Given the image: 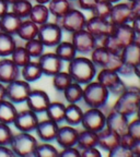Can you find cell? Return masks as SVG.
<instances>
[{
    "instance_id": "48",
    "label": "cell",
    "mask_w": 140,
    "mask_h": 157,
    "mask_svg": "<svg viewBox=\"0 0 140 157\" xmlns=\"http://www.w3.org/2000/svg\"><path fill=\"white\" fill-rule=\"evenodd\" d=\"M81 157H101V152L96 147H88L80 152Z\"/></svg>"
},
{
    "instance_id": "29",
    "label": "cell",
    "mask_w": 140,
    "mask_h": 157,
    "mask_svg": "<svg viewBox=\"0 0 140 157\" xmlns=\"http://www.w3.org/2000/svg\"><path fill=\"white\" fill-rule=\"evenodd\" d=\"M64 97L68 104H77L80 101H82L83 96V87L81 84L77 82H71L64 91Z\"/></svg>"
},
{
    "instance_id": "10",
    "label": "cell",
    "mask_w": 140,
    "mask_h": 157,
    "mask_svg": "<svg viewBox=\"0 0 140 157\" xmlns=\"http://www.w3.org/2000/svg\"><path fill=\"white\" fill-rule=\"evenodd\" d=\"M71 43L76 48L77 52L82 55L91 54L92 50L98 46V39L86 29L72 33Z\"/></svg>"
},
{
    "instance_id": "12",
    "label": "cell",
    "mask_w": 140,
    "mask_h": 157,
    "mask_svg": "<svg viewBox=\"0 0 140 157\" xmlns=\"http://www.w3.org/2000/svg\"><path fill=\"white\" fill-rule=\"evenodd\" d=\"M38 117L37 113L32 111L31 109H24V110L18 111V115L13 121V125L19 132H32L35 131L36 125L38 123Z\"/></svg>"
},
{
    "instance_id": "36",
    "label": "cell",
    "mask_w": 140,
    "mask_h": 157,
    "mask_svg": "<svg viewBox=\"0 0 140 157\" xmlns=\"http://www.w3.org/2000/svg\"><path fill=\"white\" fill-rule=\"evenodd\" d=\"M113 3L107 0H98V3L92 8V17H100V19H108L111 14Z\"/></svg>"
},
{
    "instance_id": "24",
    "label": "cell",
    "mask_w": 140,
    "mask_h": 157,
    "mask_svg": "<svg viewBox=\"0 0 140 157\" xmlns=\"http://www.w3.org/2000/svg\"><path fill=\"white\" fill-rule=\"evenodd\" d=\"M18 115V110L14 104L9 99H3L0 101V122L11 124Z\"/></svg>"
},
{
    "instance_id": "41",
    "label": "cell",
    "mask_w": 140,
    "mask_h": 157,
    "mask_svg": "<svg viewBox=\"0 0 140 157\" xmlns=\"http://www.w3.org/2000/svg\"><path fill=\"white\" fill-rule=\"evenodd\" d=\"M26 52H29V55L31 56V58H38L39 56H42L44 54V45L42 44V42L38 38H33L26 40L24 45Z\"/></svg>"
},
{
    "instance_id": "21",
    "label": "cell",
    "mask_w": 140,
    "mask_h": 157,
    "mask_svg": "<svg viewBox=\"0 0 140 157\" xmlns=\"http://www.w3.org/2000/svg\"><path fill=\"white\" fill-rule=\"evenodd\" d=\"M119 140L121 135H118L107 128H104L103 130L98 132V146L106 152H110L114 147L119 145Z\"/></svg>"
},
{
    "instance_id": "8",
    "label": "cell",
    "mask_w": 140,
    "mask_h": 157,
    "mask_svg": "<svg viewBox=\"0 0 140 157\" xmlns=\"http://www.w3.org/2000/svg\"><path fill=\"white\" fill-rule=\"evenodd\" d=\"M31 91L32 88L29 82L18 78L6 84V98L13 104H22L25 103Z\"/></svg>"
},
{
    "instance_id": "16",
    "label": "cell",
    "mask_w": 140,
    "mask_h": 157,
    "mask_svg": "<svg viewBox=\"0 0 140 157\" xmlns=\"http://www.w3.org/2000/svg\"><path fill=\"white\" fill-rule=\"evenodd\" d=\"M111 36L113 37L116 44L121 47L122 50L125 46H127L128 44H130L137 39V35L134 32L133 27L129 23L114 26Z\"/></svg>"
},
{
    "instance_id": "35",
    "label": "cell",
    "mask_w": 140,
    "mask_h": 157,
    "mask_svg": "<svg viewBox=\"0 0 140 157\" xmlns=\"http://www.w3.org/2000/svg\"><path fill=\"white\" fill-rule=\"evenodd\" d=\"M15 47H17V42L13 35L0 32V57L11 56Z\"/></svg>"
},
{
    "instance_id": "64",
    "label": "cell",
    "mask_w": 140,
    "mask_h": 157,
    "mask_svg": "<svg viewBox=\"0 0 140 157\" xmlns=\"http://www.w3.org/2000/svg\"><path fill=\"white\" fill-rule=\"evenodd\" d=\"M70 1H74V0H70Z\"/></svg>"
},
{
    "instance_id": "28",
    "label": "cell",
    "mask_w": 140,
    "mask_h": 157,
    "mask_svg": "<svg viewBox=\"0 0 140 157\" xmlns=\"http://www.w3.org/2000/svg\"><path fill=\"white\" fill-rule=\"evenodd\" d=\"M21 70V74L24 81L32 83V82H36L37 80L42 78L43 72L42 69L39 67L38 62H33L30 61L27 64H25L24 67H22Z\"/></svg>"
},
{
    "instance_id": "56",
    "label": "cell",
    "mask_w": 140,
    "mask_h": 157,
    "mask_svg": "<svg viewBox=\"0 0 140 157\" xmlns=\"http://www.w3.org/2000/svg\"><path fill=\"white\" fill-rule=\"evenodd\" d=\"M36 3H39V5H48V2L50 0H35Z\"/></svg>"
},
{
    "instance_id": "25",
    "label": "cell",
    "mask_w": 140,
    "mask_h": 157,
    "mask_svg": "<svg viewBox=\"0 0 140 157\" xmlns=\"http://www.w3.org/2000/svg\"><path fill=\"white\" fill-rule=\"evenodd\" d=\"M38 25L35 24L31 20H24L22 21L21 25H20L19 29H18L17 35L23 40H30V39L36 38L37 34H38Z\"/></svg>"
},
{
    "instance_id": "62",
    "label": "cell",
    "mask_w": 140,
    "mask_h": 157,
    "mask_svg": "<svg viewBox=\"0 0 140 157\" xmlns=\"http://www.w3.org/2000/svg\"><path fill=\"white\" fill-rule=\"evenodd\" d=\"M128 2H131V1H134V0H127Z\"/></svg>"
},
{
    "instance_id": "53",
    "label": "cell",
    "mask_w": 140,
    "mask_h": 157,
    "mask_svg": "<svg viewBox=\"0 0 140 157\" xmlns=\"http://www.w3.org/2000/svg\"><path fill=\"white\" fill-rule=\"evenodd\" d=\"M9 11V3L6 0H0V19Z\"/></svg>"
},
{
    "instance_id": "44",
    "label": "cell",
    "mask_w": 140,
    "mask_h": 157,
    "mask_svg": "<svg viewBox=\"0 0 140 157\" xmlns=\"http://www.w3.org/2000/svg\"><path fill=\"white\" fill-rule=\"evenodd\" d=\"M128 133L135 139V140H140V119L137 118L134 121L129 122L128 124Z\"/></svg>"
},
{
    "instance_id": "5",
    "label": "cell",
    "mask_w": 140,
    "mask_h": 157,
    "mask_svg": "<svg viewBox=\"0 0 140 157\" xmlns=\"http://www.w3.org/2000/svg\"><path fill=\"white\" fill-rule=\"evenodd\" d=\"M102 85L108 90L110 94L119 96L128 88L126 83L121 78V75L116 71H112L108 69H101L98 73V80Z\"/></svg>"
},
{
    "instance_id": "13",
    "label": "cell",
    "mask_w": 140,
    "mask_h": 157,
    "mask_svg": "<svg viewBox=\"0 0 140 157\" xmlns=\"http://www.w3.org/2000/svg\"><path fill=\"white\" fill-rule=\"evenodd\" d=\"M37 59H38L37 62H38L39 67L42 69V72L44 75L53 76L62 70L64 61L55 52L43 54Z\"/></svg>"
},
{
    "instance_id": "32",
    "label": "cell",
    "mask_w": 140,
    "mask_h": 157,
    "mask_svg": "<svg viewBox=\"0 0 140 157\" xmlns=\"http://www.w3.org/2000/svg\"><path fill=\"white\" fill-rule=\"evenodd\" d=\"M72 9L70 0H50L48 2L49 13L56 19L64 17L69 10Z\"/></svg>"
},
{
    "instance_id": "15",
    "label": "cell",
    "mask_w": 140,
    "mask_h": 157,
    "mask_svg": "<svg viewBox=\"0 0 140 157\" xmlns=\"http://www.w3.org/2000/svg\"><path fill=\"white\" fill-rule=\"evenodd\" d=\"M133 17L134 14L131 11L130 5L127 2H118L116 5H113L108 20L114 26H116V25L130 23Z\"/></svg>"
},
{
    "instance_id": "9",
    "label": "cell",
    "mask_w": 140,
    "mask_h": 157,
    "mask_svg": "<svg viewBox=\"0 0 140 157\" xmlns=\"http://www.w3.org/2000/svg\"><path fill=\"white\" fill-rule=\"evenodd\" d=\"M106 116L101 110V108H89L84 111L82 116L81 123L83 129L93 131V132H100L105 128Z\"/></svg>"
},
{
    "instance_id": "55",
    "label": "cell",
    "mask_w": 140,
    "mask_h": 157,
    "mask_svg": "<svg viewBox=\"0 0 140 157\" xmlns=\"http://www.w3.org/2000/svg\"><path fill=\"white\" fill-rule=\"evenodd\" d=\"M6 99V84L0 82V101Z\"/></svg>"
},
{
    "instance_id": "3",
    "label": "cell",
    "mask_w": 140,
    "mask_h": 157,
    "mask_svg": "<svg viewBox=\"0 0 140 157\" xmlns=\"http://www.w3.org/2000/svg\"><path fill=\"white\" fill-rule=\"evenodd\" d=\"M37 144V140L30 132H19L13 134L9 147L12 150L15 156L29 157L34 156Z\"/></svg>"
},
{
    "instance_id": "49",
    "label": "cell",
    "mask_w": 140,
    "mask_h": 157,
    "mask_svg": "<svg viewBox=\"0 0 140 157\" xmlns=\"http://www.w3.org/2000/svg\"><path fill=\"white\" fill-rule=\"evenodd\" d=\"M98 0H77L79 8L83 10H92V8L98 3Z\"/></svg>"
},
{
    "instance_id": "30",
    "label": "cell",
    "mask_w": 140,
    "mask_h": 157,
    "mask_svg": "<svg viewBox=\"0 0 140 157\" xmlns=\"http://www.w3.org/2000/svg\"><path fill=\"white\" fill-rule=\"evenodd\" d=\"M111 56L112 52H110L103 46H96L91 52V60L96 68L105 69L111 59Z\"/></svg>"
},
{
    "instance_id": "42",
    "label": "cell",
    "mask_w": 140,
    "mask_h": 157,
    "mask_svg": "<svg viewBox=\"0 0 140 157\" xmlns=\"http://www.w3.org/2000/svg\"><path fill=\"white\" fill-rule=\"evenodd\" d=\"M12 136L13 132L10 124L0 122V145H9Z\"/></svg>"
},
{
    "instance_id": "1",
    "label": "cell",
    "mask_w": 140,
    "mask_h": 157,
    "mask_svg": "<svg viewBox=\"0 0 140 157\" xmlns=\"http://www.w3.org/2000/svg\"><path fill=\"white\" fill-rule=\"evenodd\" d=\"M72 81L86 85L89 82L93 81L96 75V67L92 62L91 59L86 57H74L71 61L68 62L67 70Z\"/></svg>"
},
{
    "instance_id": "47",
    "label": "cell",
    "mask_w": 140,
    "mask_h": 157,
    "mask_svg": "<svg viewBox=\"0 0 140 157\" xmlns=\"http://www.w3.org/2000/svg\"><path fill=\"white\" fill-rule=\"evenodd\" d=\"M135 67L130 66V64L124 63L122 64V67L119 68V70L117 71V73L119 74L121 76H131L135 75V70H134Z\"/></svg>"
},
{
    "instance_id": "52",
    "label": "cell",
    "mask_w": 140,
    "mask_h": 157,
    "mask_svg": "<svg viewBox=\"0 0 140 157\" xmlns=\"http://www.w3.org/2000/svg\"><path fill=\"white\" fill-rule=\"evenodd\" d=\"M129 5H130L134 17L140 15V0H134V1L129 2Z\"/></svg>"
},
{
    "instance_id": "40",
    "label": "cell",
    "mask_w": 140,
    "mask_h": 157,
    "mask_svg": "<svg viewBox=\"0 0 140 157\" xmlns=\"http://www.w3.org/2000/svg\"><path fill=\"white\" fill-rule=\"evenodd\" d=\"M35 157H57L59 156V152L54 145L49 142H43L42 144H37L34 152Z\"/></svg>"
},
{
    "instance_id": "59",
    "label": "cell",
    "mask_w": 140,
    "mask_h": 157,
    "mask_svg": "<svg viewBox=\"0 0 140 157\" xmlns=\"http://www.w3.org/2000/svg\"><path fill=\"white\" fill-rule=\"evenodd\" d=\"M6 1H7V2L9 3V5H12V3H13V2H15L17 0H6Z\"/></svg>"
},
{
    "instance_id": "43",
    "label": "cell",
    "mask_w": 140,
    "mask_h": 157,
    "mask_svg": "<svg viewBox=\"0 0 140 157\" xmlns=\"http://www.w3.org/2000/svg\"><path fill=\"white\" fill-rule=\"evenodd\" d=\"M108 156L111 157H134L133 152L130 148H127L125 146H122L121 144L114 147L113 150L108 152Z\"/></svg>"
},
{
    "instance_id": "58",
    "label": "cell",
    "mask_w": 140,
    "mask_h": 157,
    "mask_svg": "<svg viewBox=\"0 0 140 157\" xmlns=\"http://www.w3.org/2000/svg\"><path fill=\"white\" fill-rule=\"evenodd\" d=\"M107 1H110V2H112L114 5V3H117V2H119L121 0H107Z\"/></svg>"
},
{
    "instance_id": "18",
    "label": "cell",
    "mask_w": 140,
    "mask_h": 157,
    "mask_svg": "<svg viewBox=\"0 0 140 157\" xmlns=\"http://www.w3.org/2000/svg\"><path fill=\"white\" fill-rule=\"evenodd\" d=\"M21 75L20 68L7 57H2L0 59V82L3 84H8L10 82L18 80Z\"/></svg>"
},
{
    "instance_id": "46",
    "label": "cell",
    "mask_w": 140,
    "mask_h": 157,
    "mask_svg": "<svg viewBox=\"0 0 140 157\" xmlns=\"http://www.w3.org/2000/svg\"><path fill=\"white\" fill-rule=\"evenodd\" d=\"M135 142H136V140L128 132L125 133V134H123V135H121L119 144H121L122 146H125V147H127V148H130L131 150V147L134 146Z\"/></svg>"
},
{
    "instance_id": "37",
    "label": "cell",
    "mask_w": 140,
    "mask_h": 157,
    "mask_svg": "<svg viewBox=\"0 0 140 157\" xmlns=\"http://www.w3.org/2000/svg\"><path fill=\"white\" fill-rule=\"evenodd\" d=\"M31 56L29 55V52H26L24 46H17L13 50V52L11 54V60L19 67L20 69L24 67L25 64H27L31 61Z\"/></svg>"
},
{
    "instance_id": "45",
    "label": "cell",
    "mask_w": 140,
    "mask_h": 157,
    "mask_svg": "<svg viewBox=\"0 0 140 157\" xmlns=\"http://www.w3.org/2000/svg\"><path fill=\"white\" fill-rule=\"evenodd\" d=\"M60 157H80V151L76 146H69L62 148L59 152Z\"/></svg>"
},
{
    "instance_id": "38",
    "label": "cell",
    "mask_w": 140,
    "mask_h": 157,
    "mask_svg": "<svg viewBox=\"0 0 140 157\" xmlns=\"http://www.w3.org/2000/svg\"><path fill=\"white\" fill-rule=\"evenodd\" d=\"M11 6V11L21 19L27 17L31 12L33 5L31 3L30 0H17L15 2H13Z\"/></svg>"
},
{
    "instance_id": "54",
    "label": "cell",
    "mask_w": 140,
    "mask_h": 157,
    "mask_svg": "<svg viewBox=\"0 0 140 157\" xmlns=\"http://www.w3.org/2000/svg\"><path fill=\"white\" fill-rule=\"evenodd\" d=\"M131 152H133L134 156L140 157V140H136L134 146L131 147Z\"/></svg>"
},
{
    "instance_id": "51",
    "label": "cell",
    "mask_w": 140,
    "mask_h": 157,
    "mask_svg": "<svg viewBox=\"0 0 140 157\" xmlns=\"http://www.w3.org/2000/svg\"><path fill=\"white\" fill-rule=\"evenodd\" d=\"M15 156L9 145H0V157H13Z\"/></svg>"
},
{
    "instance_id": "39",
    "label": "cell",
    "mask_w": 140,
    "mask_h": 157,
    "mask_svg": "<svg viewBox=\"0 0 140 157\" xmlns=\"http://www.w3.org/2000/svg\"><path fill=\"white\" fill-rule=\"evenodd\" d=\"M71 82L74 81H72L70 74L67 71L65 72L62 70V71H59L55 75H53V86H54L56 91L62 92Z\"/></svg>"
},
{
    "instance_id": "61",
    "label": "cell",
    "mask_w": 140,
    "mask_h": 157,
    "mask_svg": "<svg viewBox=\"0 0 140 157\" xmlns=\"http://www.w3.org/2000/svg\"><path fill=\"white\" fill-rule=\"evenodd\" d=\"M0 32H2V27H1V21H0Z\"/></svg>"
},
{
    "instance_id": "31",
    "label": "cell",
    "mask_w": 140,
    "mask_h": 157,
    "mask_svg": "<svg viewBox=\"0 0 140 157\" xmlns=\"http://www.w3.org/2000/svg\"><path fill=\"white\" fill-rule=\"evenodd\" d=\"M65 109H66V106L60 101H50L45 110V113L47 119L59 123L64 121Z\"/></svg>"
},
{
    "instance_id": "22",
    "label": "cell",
    "mask_w": 140,
    "mask_h": 157,
    "mask_svg": "<svg viewBox=\"0 0 140 157\" xmlns=\"http://www.w3.org/2000/svg\"><path fill=\"white\" fill-rule=\"evenodd\" d=\"M121 57L124 63L135 67L140 63V40L136 39L123 48Z\"/></svg>"
},
{
    "instance_id": "17",
    "label": "cell",
    "mask_w": 140,
    "mask_h": 157,
    "mask_svg": "<svg viewBox=\"0 0 140 157\" xmlns=\"http://www.w3.org/2000/svg\"><path fill=\"white\" fill-rule=\"evenodd\" d=\"M128 118L129 117L118 113V111L112 110L106 116L105 128L114 131L118 135L125 134V133L128 132V124H129Z\"/></svg>"
},
{
    "instance_id": "6",
    "label": "cell",
    "mask_w": 140,
    "mask_h": 157,
    "mask_svg": "<svg viewBox=\"0 0 140 157\" xmlns=\"http://www.w3.org/2000/svg\"><path fill=\"white\" fill-rule=\"evenodd\" d=\"M86 17L83 14V12H81L78 9H74V8L69 10L64 17L57 19V23L62 27V31H66L71 34L78 32L80 29H83L86 26Z\"/></svg>"
},
{
    "instance_id": "26",
    "label": "cell",
    "mask_w": 140,
    "mask_h": 157,
    "mask_svg": "<svg viewBox=\"0 0 140 157\" xmlns=\"http://www.w3.org/2000/svg\"><path fill=\"white\" fill-rule=\"evenodd\" d=\"M49 10L48 7L46 5H39V3H36L35 6H33L32 9H31V12L29 14V19L31 21L39 25L44 24V23L48 22V19H49Z\"/></svg>"
},
{
    "instance_id": "33",
    "label": "cell",
    "mask_w": 140,
    "mask_h": 157,
    "mask_svg": "<svg viewBox=\"0 0 140 157\" xmlns=\"http://www.w3.org/2000/svg\"><path fill=\"white\" fill-rule=\"evenodd\" d=\"M77 146L79 148H88V147H98V132L86 130L79 132Z\"/></svg>"
},
{
    "instance_id": "34",
    "label": "cell",
    "mask_w": 140,
    "mask_h": 157,
    "mask_svg": "<svg viewBox=\"0 0 140 157\" xmlns=\"http://www.w3.org/2000/svg\"><path fill=\"white\" fill-rule=\"evenodd\" d=\"M55 54L64 62H69L77 56L78 52L71 42H60L55 48Z\"/></svg>"
},
{
    "instance_id": "57",
    "label": "cell",
    "mask_w": 140,
    "mask_h": 157,
    "mask_svg": "<svg viewBox=\"0 0 140 157\" xmlns=\"http://www.w3.org/2000/svg\"><path fill=\"white\" fill-rule=\"evenodd\" d=\"M137 118H139L140 119V105H139V107H138V109H137Z\"/></svg>"
},
{
    "instance_id": "27",
    "label": "cell",
    "mask_w": 140,
    "mask_h": 157,
    "mask_svg": "<svg viewBox=\"0 0 140 157\" xmlns=\"http://www.w3.org/2000/svg\"><path fill=\"white\" fill-rule=\"evenodd\" d=\"M82 116H83V110L80 106H78L77 104H69L68 106H66V109H65L64 121L72 127L78 125L81 123Z\"/></svg>"
},
{
    "instance_id": "7",
    "label": "cell",
    "mask_w": 140,
    "mask_h": 157,
    "mask_svg": "<svg viewBox=\"0 0 140 157\" xmlns=\"http://www.w3.org/2000/svg\"><path fill=\"white\" fill-rule=\"evenodd\" d=\"M37 38L45 47H56L62 38V29L58 23L46 22L39 25Z\"/></svg>"
},
{
    "instance_id": "20",
    "label": "cell",
    "mask_w": 140,
    "mask_h": 157,
    "mask_svg": "<svg viewBox=\"0 0 140 157\" xmlns=\"http://www.w3.org/2000/svg\"><path fill=\"white\" fill-rule=\"evenodd\" d=\"M58 129V123L46 119V120H43L37 123L35 132L42 142H52V141H55Z\"/></svg>"
},
{
    "instance_id": "23",
    "label": "cell",
    "mask_w": 140,
    "mask_h": 157,
    "mask_svg": "<svg viewBox=\"0 0 140 157\" xmlns=\"http://www.w3.org/2000/svg\"><path fill=\"white\" fill-rule=\"evenodd\" d=\"M1 27H2V32L8 33L10 35H17L18 29H19L20 25L22 23L23 19L18 17L17 14L12 12V11H8L1 19Z\"/></svg>"
},
{
    "instance_id": "14",
    "label": "cell",
    "mask_w": 140,
    "mask_h": 157,
    "mask_svg": "<svg viewBox=\"0 0 140 157\" xmlns=\"http://www.w3.org/2000/svg\"><path fill=\"white\" fill-rule=\"evenodd\" d=\"M50 103L48 94L42 90H32L27 96L25 104L27 108L36 113H43Z\"/></svg>"
},
{
    "instance_id": "2",
    "label": "cell",
    "mask_w": 140,
    "mask_h": 157,
    "mask_svg": "<svg viewBox=\"0 0 140 157\" xmlns=\"http://www.w3.org/2000/svg\"><path fill=\"white\" fill-rule=\"evenodd\" d=\"M110 97V92L98 81H91L83 87L84 104L90 108H103Z\"/></svg>"
},
{
    "instance_id": "11",
    "label": "cell",
    "mask_w": 140,
    "mask_h": 157,
    "mask_svg": "<svg viewBox=\"0 0 140 157\" xmlns=\"http://www.w3.org/2000/svg\"><path fill=\"white\" fill-rule=\"evenodd\" d=\"M84 29L89 33H91L96 39H102L107 35L112 34L114 25L110 22L108 19H100V17H92L86 20Z\"/></svg>"
},
{
    "instance_id": "19",
    "label": "cell",
    "mask_w": 140,
    "mask_h": 157,
    "mask_svg": "<svg viewBox=\"0 0 140 157\" xmlns=\"http://www.w3.org/2000/svg\"><path fill=\"white\" fill-rule=\"evenodd\" d=\"M78 130H76L72 125H65V127H59L57 131L55 141L62 148L69 146H76L77 140H78Z\"/></svg>"
},
{
    "instance_id": "60",
    "label": "cell",
    "mask_w": 140,
    "mask_h": 157,
    "mask_svg": "<svg viewBox=\"0 0 140 157\" xmlns=\"http://www.w3.org/2000/svg\"><path fill=\"white\" fill-rule=\"evenodd\" d=\"M137 91H138V95H139V98H140V87H138Z\"/></svg>"
},
{
    "instance_id": "63",
    "label": "cell",
    "mask_w": 140,
    "mask_h": 157,
    "mask_svg": "<svg viewBox=\"0 0 140 157\" xmlns=\"http://www.w3.org/2000/svg\"><path fill=\"white\" fill-rule=\"evenodd\" d=\"M137 39H138V40H140V37H137Z\"/></svg>"
},
{
    "instance_id": "50",
    "label": "cell",
    "mask_w": 140,
    "mask_h": 157,
    "mask_svg": "<svg viewBox=\"0 0 140 157\" xmlns=\"http://www.w3.org/2000/svg\"><path fill=\"white\" fill-rule=\"evenodd\" d=\"M129 24L131 25V27H133L134 32L136 33L137 37H140V15L134 17Z\"/></svg>"
},
{
    "instance_id": "4",
    "label": "cell",
    "mask_w": 140,
    "mask_h": 157,
    "mask_svg": "<svg viewBox=\"0 0 140 157\" xmlns=\"http://www.w3.org/2000/svg\"><path fill=\"white\" fill-rule=\"evenodd\" d=\"M137 90L138 88H127L123 94H121L114 104L113 110L118 111L127 117L135 115L140 105V98Z\"/></svg>"
}]
</instances>
